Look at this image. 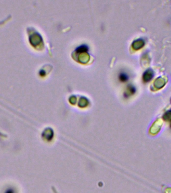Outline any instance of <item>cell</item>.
Returning <instances> with one entry per match:
<instances>
[{"mask_svg": "<svg viewBox=\"0 0 171 193\" xmlns=\"http://www.w3.org/2000/svg\"><path fill=\"white\" fill-rule=\"evenodd\" d=\"M154 76V72L152 70H148L144 72L143 76V80L144 82L148 83L150 82Z\"/></svg>", "mask_w": 171, "mask_h": 193, "instance_id": "6da1fadb", "label": "cell"}, {"mask_svg": "<svg viewBox=\"0 0 171 193\" xmlns=\"http://www.w3.org/2000/svg\"><path fill=\"white\" fill-rule=\"evenodd\" d=\"M145 45V42L143 39H139L135 41L133 43V48L135 49H141L142 47L144 46Z\"/></svg>", "mask_w": 171, "mask_h": 193, "instance_id": "7a4b0ae2", "label": "cell"}, {"mask_svg": "<svg viewBox=\"0 0 171 193\" xmlns=\"http://www.w3.org/2000/svg\"><path fill=\"white\" fill-rule=\"evenodd\" d=\"M119 79L121 82H126L128 80L129 76L125 72H121L119 75Z\"/></svg>", "mask_w": 171, "mask_h": 193, "instance_id": "3957f363", "label": "cell"}, {"mask_svg": "<svg viewBox=\"0 0 171 193\" xmlns=\"http://www.w3.org/2000/svg\"><path fill=\"white\" fill-rule=\"evenodd\" d=\"M164 119L165 120H170L171 123V110L165 113V114L164 115Z\"/></svg>", "mask_w": 171, "mask_h": 193, "instance_id": "277c9868", "label": "cell"}, {"mask_svg": "<svg viewBox=\"0 0 171 193\" xmlns=\"http://www.w3.org/2000/svg\"><path fill=\"white\" fill-rule=\"evenodd\" d=\"M5 193H15V191L12 189H8L7 190Z\"/></svg>", "mask_w": 171, "mask_h": 193, "instance_id": "5b68a950", "label": "cell"}, {"mask_svg": "<svg viewBox=\"0 0 171 193\" xmlns=\"http://www.w3.org/2000/svg\"><path fill=\"white\" fill-rule=\"evenodd\" d=\"M40 74L41 75V76H44L45 74V72L43 70H41L40 72Z\"/></svg>", "mask_w": 171, "mask_h": 193, "instance_id": "8992f818", "label": "cell"}]
</instances>
